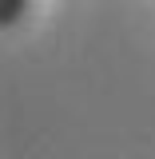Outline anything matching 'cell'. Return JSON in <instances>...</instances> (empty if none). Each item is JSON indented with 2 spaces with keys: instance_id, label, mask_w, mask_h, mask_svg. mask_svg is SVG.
<instances>
[{
  "instance_id": "6da1fadb",
  "label": "cell",
  "mask_w": 155,
  "mask_h": 159,
  "mask_svg": "<svg viewBox=\"0 0 155 159\" xmlns=\"http://www.w3.org/2000/svg\"><path fill=\"white\" fill-rule=\"evenodd\" d=\"M32 4L28 0H0V28H8V24H16L24 12H28Z\"/></svg>"
}]
</instances>
